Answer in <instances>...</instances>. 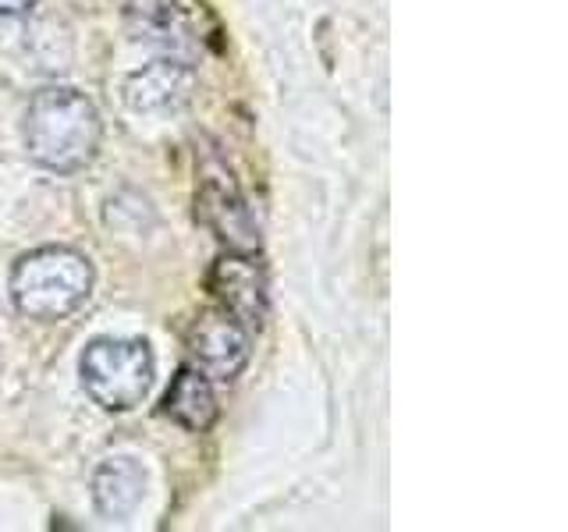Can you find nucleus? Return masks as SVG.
Segmentation results:
<instances>
[{"instance_id": "obj_1", "label": "nucleus", "mask_w": 568, "mask_h": 532, "mask_svg": "<svg viewBox=\"0 0 568 532\" xmlns=\"http://www.w3.org/2000/svg\"><path fill=\"white\" fill-rule=\"evenodd\" d=\"M103 124L93 100L79 89H43L36 93L26 114L29 156L47 171L71 174L93 164L100 150Z\"/></svg>"}, {"instance_id": "obj_2", "label": "nucleus", "mask_w": 568, "mask_h": 532, "mask_svg": "<svg viewBox=\"0 0 568 532\" xmlns=\"http://www.w3.org/2000/svg\"><path fill=\"white\" fill-rule=\"evenodd\" d=\"M89 291H93V263L64 245L36 248L11 270L14 309L40 324L71 316L89 298Z\"/></svg>"}, {"instance_id": "obj_3", "label": "nucleus", "mask_w": 568, "mask_h": 532, "mask_svg": "<svg viewBox=\"0 0 568 532\" xmlns=\"http://www.w3.org/2000/svg\"><path fill=\"white\" fill-rule=\"evenodd\" d=\"M82 387L106 412H129L153 387V355L135 337H100L82 351Z\"/></svg>"}, {"instance_id": "obj_4", "label": "nucleus", "mask_w": 568, "mask_h": 532, "mask_svg": "<svg viewBox=\"0 0 568 532\" xmlns=\"http://www.w3.org/2000/svg\"><path fill=\"white\" fill-rule=\"evenodd\" d=\"M248 327H242L235 316L217 309H206L195 324L189 327L185 351L189 366H195L210 380L231 383L248 362Z\"/></svg>"}, {"instance_id": "obj_5", "label": "nucleus", "mask_w": 568, "mask_h": 532, "mask_svg": "<svg viewBox=\"0 0 568 532\" xmlns=\"http://www.w3.org/2000/svg\"><path fill=\"white\" fill-rule=\"evenodd\" d=\"M210 291L217 306L231 313L242 327L260 330L266 316V280L253 253H227L213 263Z\"/></svg>"}, {"instance_id": "obj_6", "label": "nucleus", "mask_w": 568, "mask_h": 532, "mask_svg": "<svg viewBox=\"0 0 568 532\" xmlns=\"http://www.w3.org/2000/svg\"><path fill=\"white\" fill-rule=\"evenodd\" d=\"M195 209L231 253H256L260 248V227L253 213H248L239 188L224 177H203L200 192H195Z\"/></svg>"}, {"instance_id": "obj_7", "label": "nucleus", "mask_w": 568, "mask_h": 532, "mask_svg": "<svg viewBox=\"0 0 568 532\" xmlns=\"http://www.w3.org/2000/svg\"><path fill=\"white\" fill-rule=\"evenodd\" d=\"M195 71L185 61H153L124 82V103L135 114H171L192 100Z\"/></svg>"}, {"instance_id": "obj_8", "label": "nucleus", "mask_w": 568, "mask_h": 532, "mask_svg": "<svg viewBox=\"0 0 568 532\" xmlns=\"http://www.w3.org/2000/svg\"><path fill=\"white\" fill-rule=\"evenodd\" d=\"M146 497V472L135 458H106L93 475V501L103 519L124 522Z\"/></svg>"}, {"instance_id": "obj_9", "label": "nucleus", "mask_w": 568, "mask_h": 532, "mask_svg": "<svg viewBox=\"0 0 568 532\" xmlns=\"http://www.w3.org/2000/svg\"><path fill=\"white\" fill-rule=\"evenodd\" d=\"M164 412L185 426L192 433H203L217 419V398H213V380L203 377L195 366L178 369V377L171 380L168 395H164Z\"/></svg>"}, {"instance_id": "obj_10", "label": "nucleus", "mask_w": 568, "mask_h": 532, "mask_svg": "<svg viewBox=\"0 0 568 532\" xmlns=\"http://www.w3.org/2000/svg\"><path fill=\"white\" fill-rule=\"evenodd\" d=\"M129 22L135 40L164 43V47H185L192 29V4L178 0H129Z\"/></svg>"}, {"instance_id": "obj_11", "label": "nucleus", "mask_w": 568, "mask_h": 532, "mask_svg": "<svg viewBox=\"0 0 568 532\" xmlns=\"http://www.w3.org/2000/svg\"><path fill=\"white\" fill-rule=\"evenodd\" d=\"M36 0H0V14H26Z\"/></svg>"}]
</instances>
